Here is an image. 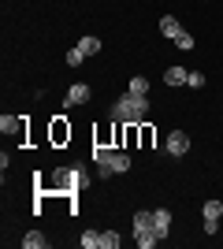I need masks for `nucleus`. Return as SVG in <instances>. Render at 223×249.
I'll use <instances>...</instances> for the list:
<instances>
[{"instance_id": "nucleus-1", "label": "nucleus", "mask_w": 223, "mask_h": 249, "mask_svg": "<svg viewBox=\"0 0 223 249\" xmlns=\"http://www.w3.org/2000/svg\"><path fill=\"white\" fill-rule=\"evenodd\" d=\"M145 115H149V97H138V93H123L116 104H112V123L138 126V123H145Z\"/></svg>"}, {"instance_id": "nucleus-2", "label": "nucleus", "mask_w": 223, "mask_h": 249, "mask_svg": "<svg viewBox=\"0 0 223 249\" xmlns=\"http://www.w3.org/2000/svg\"><path fill=\"white\" fill-rule=\"evenodd\" d=\"M134 242H138L141 249H153L160 242V234H156V227H153V212H134Z\"/></svg>"}, {"instance_id": "nucleus-3", "label": "nucleus", "mask_w": 223, "mask_h": 249, "mask_svg": "<svg viewBox=\"0 0 223 249\" xmlns=\"http://www.w3.org/2000/svg\"><path fill=\"white\" fill-rule=\"evenodd\" d=\"M130 167H134V164H130V156H127V153H116V149H112V156H108L104 164H97V175H101V178H112V175H127Z\"/></svg>"}, {"instance_id": "nucleus-4", "label": "nucleus", "mask_w": 223, "mask_h": 249, "mask_svg": "<svg viewBox=\"0 0 223 249\" xmlns=\"http://www.w3.org/2000/svg\"><path fill=\"white\" fill-rule=\"evenodd\" d=\"M164 149H168L171 156H186L190 153V134H186V130H171L168 142H164Z\"/></svg>"}, {"instance_id": "nucleus-5", "label": "nucleus", "mask_w": 223, "mask_h": 249, "mask_svg": "<svg viewBox=\"0 0 223 249\" xmlns=\"http://www.w3.org/2000/svg\"><path fill=\"white\" fill-rule=\"evenodd\" d=\"M89 97H93V89L86 82H74V86H67V97H64V104L67 108H78V104H89Z\"/></svg>"}, {"instance_id": "nucleus-6", "label": "nucleus", "mask_w": 223, "mask_h": 249, "mask_svg": "<svg viewBox=\"0 0 223 249\" xmlns=\"http://www.w3.org/2000/svg\"><path fill=\"white\" fill-rule=\"evenodd\" d=\"M153 227H156L160 238H168V231H171V208H156V212H153Z\"/></svg>"}, {"instance_id": "nucleus-7", "label": "nucleus", "mask_w": 223, "mask_h": 249, "mask_svg": "<svg viewBox=\"0 0 223 249\" xmlns=\"http://www.w3.org/2000/svg\"><path fill=\"white\" fill-rule=\"evenodd\" d=\"M201 212H205V223H220L223 219V201H205Z\"/></svg>"}, {"instance_id": "nucleus-8", "label": "nucleus", "mask_w": 223, "mask_h": 249, "mask_svg": "<svg viewBox=\"0 0 223 249\" xmlns=\"http://www.w3.org/2000/svg\"><path fill=\"white\" fill-rule=\"evenodd\" d=\"M160 34H164V37H171V41H175V37H179V34H182L179 19H175V15H164V19H160Z\"/></svg>"}, {"instance_id": "nucleus-9", "label": "nucleus", "mask_w": 223, "mask_h": 249, "mask_svg": "<svg viewBox=\"0 0 223 249\" xmlns=\"http://www.w3.org/2000/svg\"><path fill=\"white\" fill-rule=\"evenodd\" d=\"M186 67H168V71H164V82L168 86H186Z\"/></svg>"}, {"instance_id": "nucleus-10", "label": "nucleus", "mask_w": 223, "mask_h": 249, "mask_svg": "<svg viewBox=\"0 0 223 249\" xmlns=\"http://www.w3.org/2000/svg\"><path fill=\"white\" fill-rule=\"evenodd\" d=\"M22 249H49V238H45L41 231H30V234L22 238Z\"/></svg>"}, {"instance_id": "nucleus-11", "label": "nucleus", "mask_w": 223, "mask_h": 249, "mask_svg": "<svg viewBox=\"0 0 223 249\" xmlns=\"http://www.w3.org/2000/svg\"><path fill=\"white\" fill-rule=\"evenodd\" d=\"M127 93L145 97V93H149V78H145V74H134V78H130V86H127Z\"/></svg>"}, {"instance_id": "nucleus-12", "label": "nucleus", "mask_w": 223, "mask_h": 249, "mask_svg": "<svg viewBox=\"0 0 223 249\" xmlns=\"http://www.w3.org/2000/svg\"><path fill=\"white\" fill-rule=\"evenodd\" d=\"M78 49H82L86 56H97V52L104 49V45H101V37H82V41H78Z\"/></svg>"}, {"instance_id": "nucleus-13", "label": "nucleus", "mask_w": 223, "mask_h": 249, "mask_svg": "<svg viewBox=\"0 0 223 249\" xmlns=\"http://www.w3.org/2000/svg\"><path fill=\"white\" fill-rule=\"evenodd\" d=\"M82 249H104L101 234H97V231H86V234H82Z\"/></svg>"}, {"instance_id": "nucleus-14", "label": "nucleus", "mask_w": 223, "mask_h": 249, "mask_svg": "<svg viewBox=\"0 0 223 249\" xmlns=\"http://www.w3.org/2000/svg\"><path fill=\"white\" fill-rule=\"evenodd\" d=\"M101 242H104V249H119V231H101Z\"/></svg>"}, {"instance_id": "nucleus-15", "label": "nucleus", "mask_w": 223, "mask_h": 249, "mask_svg": "<svg viewBox=\"0 0 223 249\" xmlns=\"http://www.w3.org/2000/svg\"><path fill=\"white\" fill-rule=\"evenodd\" d=\"M82 63H86V52L78 49V45H74V49L67 52V67H82Z\"/></svg>"}, {"instance_id": "nucleus-16", "label": "nucleus", "mask_w": 223, "mask_h": 249, "mask_svg": "<svg viewBox=\"0 0 223 249\" xmlns=\"http://www.w3.org/2000/svg\"><path fill=\"white\" fill-rule=\"evenodd\" d=\"M0 130H4V134H15V130H19V119H15V115H4V119H0Z\"/></svg>"}, {"instance_id": "nucleus-17", "label": "nucleus", "mask_w": 223, "mask_h": 249, "mask_svg": "<svg viewBox=\"0 0 223 249\" xmlns=\"http://www.w3.org/2000/svg\"><path fill=\"white\" fill-rule=\"evenodd\" d=\"M186 86H190V89H201V86H205V74L201 71H190V74H186Z\"/></svg>"}, {"instance_id": "nucleus-18", "label": "nucleus", "mask_w": 223, "mask_h": 249, "mask_svg": "<svg viewBox=\"0 0 223 249\" xmlns=\"http://www.w3.org/2000/svg\"><path fill=\"white\" fill-rule=\"evenodd\" d=\"M175 45H179L182 52H190V49H193V34H186V30H182L179 37H175Z\"/></svg>"}, {"instance_id": "nucleus-19", "label": "nucleus", "mask_w": 223, "mask_h": 249, "mask_svg": "<svg viewBox=\"0 0 223 249\" xmlns=\"http://www.w3.org/2000/svg\"><path fill=\"white\" fill-rule=\"evenodd\" d=\"M67 134H71V130H67V126H64V123H56V126H52V138H56V142H64V138H67Z\"/></svg>"}]
</instances>
